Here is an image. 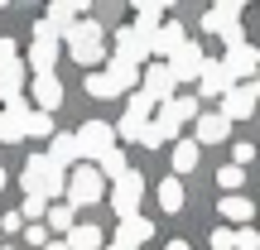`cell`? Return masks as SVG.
<instances>
[{
  "mask_svg": "<svg viewBox=\"0 0 260 250\" xmlns=\"http://www.w3.org/2000/svg\"><path fill=\"white\" fill-rule=\"evenodd\" d=\"M68 178H73V173H63L48 154H34L24 164V173H19V183H24L29 197H48V202H58V197H68Z\"/></svg>",
  "mask_w": 260,
  "mask_h": 250,
  "instance_id": "cell-1",
  "label": "cell"
},
{
  "mask_svg": "<svg viewBox=\"0 0 260 250\" xmlns=\"http://www.w3.org/2000/svg\"><path fill=\"white\" fill-rule=\"evenodd\" d=\"M68 53H73V63H82V67H92L96 73V63H111L106 58V39H102V24H92V19H77L73 29H68Z\"/></svg>",
  "mask_w": 260,
  "mask_h": 250,
  "instance_id": "cell-2",
  "label": "cell"
},
{
  "mask_svg": "<svg viewBox=\"0 0 260 250\" xmlns=\"http://www.w3.org/2000/svg\"><path fill=\"white\" fill-rule=\"evenodd\" d=\"M24 82H34V77H29V63H19V44L0 39V101L24 96Z\"/></svg>",
  "mask_w": 260,
  "mask_h": 250,
  "instance_id": "cell-3",
  "label": "cell"
},
{
  "mask_svg": "<svg viewBox=\"0 0 260 250\" xmlns=\"http://www.w3.org/2000/svg\"><path fill=\"white\" fill-rule=\"evenodd\" d=\"M102 197H106V178H102V168L77 164L73 178H68V202H73V207H96Z\"/></svg>",
  "mask_w": 260,
  "mask_h": 250,
  "instance_id": "cell-4",
  "label": "cell"
},
{
  "mask_svg": "<svg viewBox=\"0 0 260 250\" xmlns=\"http://www.w3.org/2000/svg\"><path fill=\"white\" fill-rule=\"evenodd\" d=\"M116 135H121L116 125H106V121H87L82 130H77V145H82V159L102 164L106 154H116Z\"/></svg>",
  "mask_w": 260,
  "mask_h": 250,
  "instance_id": "cell-5",
  "label": "cell"
},
{
  "mask_svg": "<svg viewBox=\"0 0 260 250\" xmlns=\"http://www.w3.org/2000/svg\"><path fill=\"white\" fill-rule=\"evenodd\" d=\"M140 197H145V173H130L121 178V183H111V207H116V217H140Z\"/></svg>",
  "mask_w": 260,
  "mask_h": 250,
  "instance_id": "cell-6",
  "label": "cell"
},
{
  "mask_svg": "<svg viewBox=\"0 0 260 250\" xmlns=\"http://www.w3.org/2000/svg\"><path fill=\"white\" fill-rule=\"evenodd\" d=\"M140 92H145L154 106H169V101L178 96V77L169 73V63H149V67H145V87H140Z\"/></svg>",
  "mask_w": 260,
  "mask_h": 250,
  "instance_id": "cell-7",
  "label": "cell"
},
{
  "mask_svg": "<svg viewBox=\"0 0 260 250\" xmlns=\"http://www.w3.org/2000/svg\"><path fill=\"white\" fill-rule=\"evenodd\" d=\"M207 63H212V58H207V53H203L198 44H188V48H183L178 58H169V73H174L178 82H203Z\"/></svg>",
  "mask_w": 260,
  "mask_h": 250,
  "instance_id": "cell-8",
  "label": "cell"
},
{
  "mask_svg": "<svg viewBox=\"0 0 260 250\" xmlns=\"http://www.w3.org/2000/svg\"><path fill=\"white\" fill-rule=\"evenodd\" d=\"M29 101H34V111H48V116H53L58 106H63V82H58V73L34 77V82H29Z\"/></svg>",
  "mask_w": 260,
  "mask_h": 250,
  "instance_id": "cell-9",
  "label": "cell"
},
{
  "mask_svg": "<svg viewBox=\"0 0 260 250\" xmlns=\"http://www.w3.org/2000/svg\"><path fill=\"white\" fill-rule=\"evenodd\" d=\"M222 63H226V73H232L236 87H241V77H246V82H255V77H260V48L246 44V48H236V53H226Z\"/></svg>",
  "mask_w": 260,
  "mask_h": 250,
  "instance_id": "cell-10",
  "label": "cell"
},
{
  "mask_svg": "<svg viewBox=\"0 0 260 250\" xmlns=\"http://www.w3.org/2000/svg\"><path fill=\"white\" fill-rule=\"evenodd\" d=\"M188 48V29L178 24V19H169V24H159V34H154V58H178Z\"/></svg>",
  "mask_w": 260,
  "mask_h": 250,
  "instance_id": "cell-11",
  "label": "cell"
},
{
  "mask_svg": "<svg viewBox=\"0 0 260 250\" xmlns=\"http://www.w3.org/2000/svg\"><path fill=\"white\" fill-rule=\"evenodd\" d=\"M48 159H53L63 173H73L77 159H82V145H77V135H63V130H58V135L48 139Z\"/></svg>",
  "mask_w": 260,
  "mask_h": 250,
  "instance_id": "cell-12",
  "label": "cell"
},
{
  "mask_svg": "<svg viewBox=\"0 0 260 250\" xmlns=\"http://www.w3.org/2000/svg\"><path fill=\"white\" fill-rule=\"evenodd\" d=\"M222 116H226V121H251V116H255L251 87H232V92L222 96Z\"/></svg>",
  "mask_w": 260,
  "mask_h": 250,
  "instance_id": "cell-13",
  "label": "cell"
},
{
  "mask_svg": "<svg viewBox=\"0 0 260 250\" xmlns=\"http://www.w3.org/2000/svg\"><path fill=\"white\" fill-rule=\"evenodd\" d=\"M236 19H241V5H236V0H222V5H212L203 15V34H226Z\"/></svg>",
  "mask_w": 260,
  "mask_h": 250,
  "instance_id": "cell-14",
  "label": "cell"
},
{
  "mask_svg": "<svg viewBox=\"0 0 260 250\" xmlns=\"http://www.w3.org/2000/svg\"><path fill=\"white\" fill-rule=\"evenodd\" d=\"M24 63L34 67V77H48V73H53V63H58V39H34Z\"/></svg>",
  "mask_w": 260,
  "mask_h": 250,
  "instance_id": "cell-15",
  "label": "cell"
},
{
  "mask_svg": "<svg viewBox=\"0 0 260 250\" xmlns=\"http://www.w3.org/2000/svg\"><path fill=\"white\" fill-rule=\"evenodd\" d=\"M232 73H226V63H222V58H212V63H207V73H203V82H198V92H203V96H226V92H232Z\"/></svg>",
  "mask_w": 260,
  "mask_h": 250,
  "instance_id": "cell-16",
  "label": "cell"
},
{
  "mask_svg": "<svg viewBox=\"0 0 260 250\" xmlns=\"http://www.w3.org/2000/svg\"><path fill=\"white\" fill-rule=\"evenodd\" d=\"M226 135H232V121H226L222 111H207V116H198V145H222Z\"/></svg>",
  "mask_w": 260,
  "mask_h": 250,
  "instance_id": "cell-17",
  "label": "cell"
},
{
  "mask_svg": "<svg viewBox=\"0 0 260 250\" xmlns=\"http://www.w3.org/2000/svg\"><path fill=\"white\" fill-rule=\"evenodd\" d=\"M149 236H154V226H149L145 217H125V222L116 226V241H121V245H130V250H135V245H145Z\"/></svg>",
  "mask_w": 260,
  "mask_h": 250,
  "instance_id": "cell-18",
  "label": "cell"
},
{
  "mask_svg": "<svg viewBox=\"0 0 260 250\" xmlns=\"http://www.w3.org/2000/svg\"><path fill=\"white\" fill-rule=\"evenodd\" d=\"M198 101H203V96H174L169 106H159V116H169V121H178V125H183V121L198 125V116H203V111H198Z\"/></svg>",
  "mask_w": 260,
  "mask_h": 250,
  "instance_id": "cell-19",
  "label": "cell"
},
{
  "mask_svg": "<svg viewBox=\"0 0 260 250\" xmlns=\"http://www.w3.org/2000/svg\"><path fill=\"white\" fill-rule=\"evenodd\" d=\"M178 130H183L178 121H169V116H159V111H154V125H149V135H145V145H149V149H164L169 139H178Z\"/></svg>",
  "mask_w": 260,
  "mask_h": 250,
  "instance_id": "cell-20",
  "label": "cell"
},
{
  "mask_svg": "<svg viewBox=\"0 0 260 250\" xmlns=\"http://www.w3.org/2000/svg\"><path fill=\"white\" fill-rule=\"evenodd\" d=\"M87 92H92L96 101H116V96H121V87H116V77L106 73V67H96V73H87Z\"/></svg>",
  "mask_w": 260,
  "mask_h": 250,
  "instance_id": "cell-21",
  "label": "cell"
},
{
  "mask_svg": "<svg viewBox=\"0 0 260 250\" xmlns=\"http://www.w3.org/2000/svg\"><path fill=\"white\" fill-rule=\"evenodd\" d=\"M159 212H183V178H164L159 183Z\"/></svg>",
  "mask_w": 260,
  "mask_h": 250,
  "instance_id": "cell-22",
  "label": "cell"
},
{
  "mask_svg": "<svg viewBox=\"0 0 260 250\" xmlns=\"http://www.w3.org/2000/svg\"><path fill=\"white\" fill-rule=\"evenodd\" d=\"M68 250H106V241H102V231L92 222H77V231L68 236Z\"/></svg>",
  "mask_w": 260,
  "mask_h": 250,
  "instance_id": "cell-23",
  "label": "cell"
},
{
  "mask_svg": "<svg viewBox=\"0 0 260 250\" xmlns=\"http://www.w3.org/2000/svg\"><path fill=\"white\" fill-rule=\"evenodd\" d=\"M217 212L226 217V222H236V226H246L255 217V207H251V197H222V202H217Z\"/></svg>",
  "mask_w": 260,
  "mask_h": 250,
  "instance_id": "cell-24",
  "label": "cell"
},
{
  "mask_svg": "<svg viewBox=\"0 0 260 250\" xmlns=\"http://www.w3.org/2000/svg\"><path fill=\"white\" fill-rule=\"evenodd\" d=\"M19 139H29V121H24V116L0 111V145H19Z\"/></svg>",
  "mask_w": 260,
  "mask_h": 250,
  "instance_id": "cell-25",
  "label": "cell"
},
{
  "mask_svg": "<svg viewBox=\"0 0 260 250\" xmlns=\"http://www.w3.org/2000/svg\"><path fill=\"white\" fill-rule=\"evenodd\" d=\"M198 154H203L198 139H178V145H174V173H193V168H198Z\"/></svg>",
  "mask_w": 260,
  "mask_h": 250,
  "instance_id": "cell-26",
  "label": "cell"
},
{
  "mask_svg": "<svg viewBox=\"0 0 260 250\" xmlns=\"http://www.w3.org/2000/svg\"><path fill=\"white\" fill-rule=\"evenodd\" d=\"M48 226L73 236V231H77V207H73V202H53V207H48Z\"/></svg>",
  "mask_w": 260,
  "mask_h": 250,
  "instance_id": "cell-27",
  "label": "cell"
},
{
  "mask_svg": "<svg viewBox=\"0 0 260 250\" xmlns=\"http://www.w3.org/2000/svg\"><path fill=\"white\" fill-rule=\"evenodd\" d=\"M96 168H102V178H111V183H121V178L130 173V168H125V154H121V149H116V154H106V159H102Z\"/></svg>",
  "mask_w": 260,
  "mask_h": 250,
  "instance_id": "cell-28",
  "label": "cell"
},
{
  "mask_svg": "<svg viewBox=\"0 0 260 250\" xmlns=\"http://www.w3.org/2000/svg\"><path fill=\"white\" fill-rule=\"evenodd\" d=\"M53 139L58 135V130H53V116H48V111H34V116H29V139Z\"/></svg>",
  "mask_w": 260,
  "mask_h": 250,
  "instance_id": "cell-29",
  "label": "cell"
},
{
  "mask_svg": "<svg viewBox=\"0 0 260 250\" xmlns=\"http://www.w3.org/2000/svg\"><path fill=\"white\" fill-rule=\"evenodd\" d=\"M241 178H246V173H241V168H236V164L217 168V183H222V193H226V197H236V188H241Z\"/></svg>",
  "mask_w": 260,
  "mask_h": 250,
  "instance_id": "cell-30",
  "label": "cell"
},
{
  "mask_svg": "<svg viewBox=\"0 0 260 250\" xmlns=\"http://www.w3.org/2000/svg\"><path fill=\"white\" fill-rule=\"evenodd\" d=\"M159 15H164V5H159V0H140V5H135V19H140V24H154Z\"/></svg>",
  "mask_w": 260,
  "mask_h": 250,
  "instance_id": "cell-31",
  "label": "cell"
},
{
  "mask_svg": "<svg viewBox=\"0 0 260 250\" xmlns=\"http://www.w3.org/2000/svg\"><path fill=\"white\" fill-rule=\"evenodd\" d=\"M236 250H260V231L255 226H236Z\"/></svg>",
  "mask_w": 260,
  "mask_h": 250,
  "instance_id": "cell-32",
  "label": "cell"
},
{
  "mask_svg": "<svg viewBox=\"0 0 260 250\" xmlns=\"http://www.w3.org/2000/svg\"><path fill=\"white\" fill-rule=\"evenodd\" d=\"M251 159H255V145H246V139H236V145H232V164H236V168H246Z\"/></svg>",
  "mask_w": 260,
  "mask_h": 250,
  "instance_id": "cell-33",
  "label": "cell"
},
{
  "mask_svg": "<svg viewBox=\"0 0 260 250\" xmlns=\"http://www.w3.org/2000/svg\"><path fill=\"white\" fill-rule=\"evenodd\" d=\"M24 241L34 245V250H44V245H48V226H44V222H29V231H24Z\"/></svg>",
  "mask_w": 260,
  "mask_h": 250,
  "instance_id": "cell-34",
  "label": "cell"
},
{
  "mask_svg": "<svg viewBox=\"0 0 260 250\" xmlns=\"http://www.w3.org/2000/svg\"><path fill=\"white\" fill-rule=\"evenodd\" d=\"M212 250H236V231L232 226H217L212 231Z\"/></svg>",
  "mask_w": 260,
  "mask_h": 250,
  "instance_id": "cell-35",
  "label": "cell"
},
{
  "mask_svg": "<svg viewBox=\"0 0 260 250\" xmlns=\"http://www.w3.org/2000/svg\"><path fill=\"white\" fill-rule=\"evenodd\" d=\"M48 207H53L48 197H24V217H34V222H39V217H48Z\"/></svg>",
  "mask_w": 260,
  "mask_h": 250,
  "instance_id": "cell-36",
  "label": "cell"
},
{
  "mask_svg": "<svg viewBox=\"0 0 260 250\" xmlns=\"http://www.w3.org/2000/svg\"><path fill=\"white\" fill-rule=\"evenodd\" d=\"M0 231H10V236H15V231H29V226H24V212H5V217H0Z\"/></svg>",
  "mask_w": 260,
  "mask_h": 250,
  "instance_id": "cell-37",
  "label": "cell"
},
{
  "mask_svg": "<svg viewBox=\"0 0 260 250\" xmlns=\"http://www.w3.org/2000/svg\"><path fill=\"white\" fill-rule=\"evenodd\" d=\"M246 87H251V96H255V101H260V77H255V82H246Z\"/></svg>",
  "mask_w": 260,
  "mask_h": 250,
  "instance_id": "cell-38",
  "label": "cell"
},
{
  "mask_svg": "<svg viewBox=\"0 0 260 250\" xmlns=\"http://www.w3.org/2000/svg\"><path fill=\"white\" fill-rule=\"evenodd\" d=\"M169 250H193V245H188V241H169Z\"/></svg>",
  "mask_w": 260,
  "mask_h": 250,
  "instance_id": "cell-39",
  "label": "cell"
},
{
  "mask_svg": "<svg viewBox=\"0 0 260 250\" xmlns=\"http://www.w3.org/2000/svg\"><path fill=\"white\" fill-rule=\"evenodd\" d=\"M44 250H68V241H48V245H44Z\"/></svg>",
  "mask_w": 260,
  "mask_h": 250,
  "instance_id": "cell-40",
  "label": "cell"
},
{
  "mask_svg": "<svg viewBox=\"0 0 260 250\" xmlns=\"http://www.w3.org/2000/svg\"><path fill=\"white\" fill-rule=\"evenodd\" d=\"M106 250H130V245H121V241H111V245H106Z\"/></svg>",
  "mask_w": 260,
  "mask_h": 250,
  "instance_id": "cell-41",
  "label": "cell"
},
{
  "mask_svg": "<svg viewBox=\"0 0 260 250\" xmlns=\"http://www.w3.org/2000/svg\"><path fill=\"white\" fill-rule=\"evenodd\" d=\"M5 183H10V178H5V168H0V193H5Z\"/></svg>",
  "mask_w": 260,
  "mask_h": 250,
  "instance_id": "cell-42",
  "label": "cell"
},
{
  "mask_svg": "<svg viewBox=\"0 0 260 250\" xmlns=\"http://www.w3.org/2000/svg\"><path fill=\"white\" fill-rule=\"evenodd\" d=\"M5 250H15V245H5Z\"/></svg>",
  "mask_w": 260,
  "mask_h": 250,
  "instance_id": "cell-43",
  "label": "cell"
},
{
  "mask_svg": "<svg viewBox=\"0 0 260 250\" xmlns=\"http://www.w3.org/2000/svg\"><path fill=\"white\" fill-rule=\"evenodd\" d=\"M0 250H5V245H0Z\"/></svg>",
  "mask_w": 260,
  "mask_h": 250,
  "instance_id": "cell-44",
  "label": "cell"
}]
</instances>
